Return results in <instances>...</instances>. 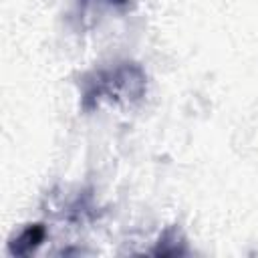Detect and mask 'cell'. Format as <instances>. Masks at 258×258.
Segmentation results:
<instances>
[{"mask_svg": "<svg viewBox=\"0 0 258 258\" xmlns=\"http://www.w3.org/2000/svg\"><path fill=\"white\" fill-rule=\"evenodd\" d=\"M117 2H125V0H117Z\"/></svg>", "mask_w": 258, "mask_h": 258, "instance_id": "6da1fadb", "label": "cell"}]
</instances>
